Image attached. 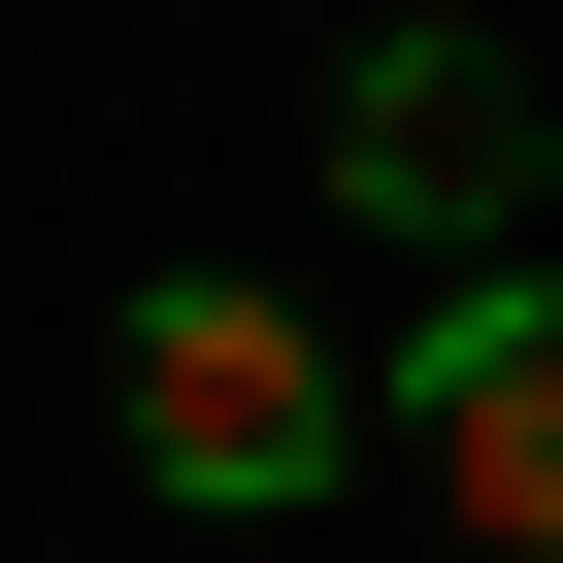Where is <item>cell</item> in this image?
<instances>
[{
  "label": "cell",
  "instance_id": "obj_1",
  "mask_svg": "<svg viewBox=\"0 0 563 563\" xmlns=\"http://www.w3.org/2000/svg\"><path fill=\"white\" fill-rule=\"evenodd\" d=\"M100 398H133V464H166L199 530H299V497H332V431H365L332 299H265V265H166V299L100 332Z\"/></svg>",
  "mask_w": 563,
  "mask_h": 563
},
{
  "label": "cell",
  "instance_id": "obj_2",
  "mask_svg": "<svg viewBox=\"0 0 563 563\" xmlns=\"http://www.w3.org/2000/svg\"><path fill=\"white\" fill-rule=\"evenodd\" d=\"M332 166H365V232H464V265L563 232V100H530L497 34H365V67H332Z\"/></svg>",
  "mask_w": 563,
  "mask_h": 563
},
{
  "label": "cell",
  "instance_id": "obj_3",
  "mask_svg": "<svg viewBox=\"0 0 563 563\" xmlns=\"http://www.w3.org/2000/svg\"><path fill=\"white\" fill-rule=\"evenodd\" d=\"M398 431H431V497L497 563H563V265H464V299L398 332Z\"/></svg>",
  "mask_w": 563,
  "mask_h": 563
}]
</instances>
